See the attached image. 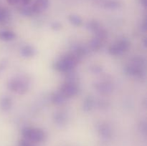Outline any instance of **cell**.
<instances>
[{
    "instance_id": "7c38bea8",
    "label": "cell",
    "mask_w": 147,
    "mask_h": 146,
    "mask_svg": "<svg viewBox=\"0 0 147 146\" xmlns=\"http://www.w3.org/2000/svg\"><path fill=\"white\" fill-rule=\"evenodd\" d=\"M12 106V100L8 96H4L0 100V108L3 112H7Z\"/></svg>"
},
{
    "instance_id": "83f0119b",
    "label": "cell",
    "mask_w": 147,
    "mask_h": 146,
    "mask_svg": "<svg viewBox=\"0 0 147 146\" xmlns=\"http://www.w3.org/2000/svg\"><path fill=\"white\" fill-rule=\"evenodd\" d=\"M141 2H142V4H143L144 7H146V0H141Z\"/></svg>"
},
{
    "instance_id": "ac0fdd59",
    "label": "cell",
    "mask_w": 147,
    "mask_h": 146,
    "mask_svg": "<svg viewBox=\"0 0 147 146\" xmlns=\"http://www.w3.org/2000/svg\"><path fill=\"white\" fill-rule=\"evenodd\" d=\"M68 20L70 24L76 27H79L83 24V19L81 17L77 14H70L68 17Z\"/></svg>"
},
{
    "instance_id": "ba28073f",
    "label": "cell",
    "mask_w": 147,
    "mask_h": 146,
    "mask_svg": "<svg viewBox=\"0 0 147 146\" xmlns=\"http://www.w3.org/2000/svg\"><path fill=\"white\" fill-rule=\"evenodd\" d=\"M125 71L129 75L134 77H142L145 74V68H142L130 62L126 65Z\"/></svg>"
},
{
    "instance_id": "5bb4252c",
    "label": "cell",
    "mask_w": 147,
    "mask_h": 146,
    "mask_svg": "<svg viewBox=\"0 0 147 146\" xmlns=\"http://www.w3.org/2000/svg\"><path fill=\"white\" fill-rule=\"evenodd\" d=\"M95 100L92 96H88L83 100V109L85 112H89L94 107Z\"/></svg>"
},
{
    "instance_id": "44dd1931",
    "label": "cell",
    "mask_w": 147,
    "mask_h": 146,
    "mask_svg": "<svg viewBox=\"0 0 147 146\" xmlns=\"http://www.w3.org/2000/svg\"><path fill=\"white\" fill-rule=\"evenodd\" d=\"M90 71L93 73H94V74H99V73H100L103 71V69L100 66L94 65L90 67Z\"/></svg>"
},
{
    "instance_id": "cb8c5ba5",
    "label": "cell",
    "mask_w": 147,
    "mask_h": 146,
    "mask_svg": "<svg viewBox=\"0 0 147 146\" xmlns=\"http://www.w3.org/2000/svg\"><path fill=\"white\" fill-rule=\"evenodd\" d=\"M7 15V12H6L5 10L0 9V21H3V20L6 18Z\"/></svg>"
},
{
    "instance_id": "5b68a950",
    "label": "cell",
    "mask_w": 147,
    "mask_h": 146,
    "mask_svg": "<svg viewBox=\"0 0 147 146\" xmlns=\"http://www.w3.org/2000/svg\"><path fill=\"white\" fill-rule=\"evenodd\" d=\"M59 92L67 99L76 96L78 93L79 88L76 81L67 80L62 84Z\"/></svg>"
},
{
    "instance_id": "7402d4cb",
    "label": "cell",
    "mask_w": 147,
    "mask_h": 146,
    "mask_svg": "<svg viewBox=\"0 0 147 146\" xmlns=\"http://www.w3.org/2000/svg\"><path fill=\"white\" fill-rule=\"evenodd\" d=\"M51 28L52 29L55 30V31H58V30L61 29L62 24L58 21H54L53 23H52Z\"/></svg>"
},
{
    "instance_id": "d4e9b609",
    "label": "cell",
    "mask_w": 147,
    "mask_h": 146,
    "mask_svg": "<svg viewBox=\"0 0 147 146\" xmlns=\"http://www.w3.org/2000/svg\"><path fill=\"white\" fill-rule=\"evenodd\" d=\"M140 130L143 133L146 134V124L145 122H142L140 124Z\"/></svg>"
},
{
    "instance_id": "d6986e66",
    "label": "cell",
    "mask_w": 147,
    "mask_h": 146,
    "mask_svg": "<svg viewBox=\"0 0 147 146\" xmlns=\"http://www.w3.org/2000/svg\"><path fill=\"white\" fill-rule=\"evenodd\" d=\"M86 27L87 29H88L89 31H92L93 33H96L99 29L101 28L100 24L97 21H94V20H93V21H89L86 24Z\"/></svg>"
},
{
    "instance_id": "8fae6325",
    "label": "cell",
    "mask_w": 147,
    "mask_h": 146,
    "mask_svg": "<svg viewBox=\"0 0 147 146\" xmlns=\"http://www.w3.org/2000/svg\"><path fill=\"white\" fill-rule=\"evenodd\" d=\"M36 50L33 46L30 44H25L20 49V54L24 58H30L36 54Z\"/></svg>"
},
{
    "instance_id": "4316f807",
    "label": "cell",
    "mask_w": 147,
    "mask_h": 146,
    "mask_svg": "<svg viewBox=\"0 0 147 146\" xmlns=\"http://www.w3.org/2000/svg\"><path fill=\"white\" fill-rule=\"evenodd\" d=\"M20 1L23 4V5L25 6L28 5L30 3V1H31V0H20Z\"/></svg>"
},
{
    "instance_id": "52a82bcc",
    "label": "cell",
    "mask_w": 147,
    "mask_h": 146,
    "mask_svg": "<svg viewBox=\"0 0 147 146\" xmlns=\"http://www.w3.org/2000/svg\"><path fill=\"white\" fill-rule=\"evenodd\" d=\"M94 87L98 92L101 94H109L113 91V86L109 81H100L94 84Z\"/></svg>"
},
{
    "instance_id": "484cf974",
    "label": "cell",
    "mask_w": 147,
    "mask_h": 146,
    "mask_svg": "<svg viewBox=\"0 0 147 146\" xmlns=\"http://www.w3.org/2000/svg\"><path fill=\"white\" fill-rule=\"evenodd\" d=\"M7 1L9 5H15L20 2V0H7Z\"/></svg>"
},
{
    "instance_id": "9c48e42d",
    "label": "cell",
    "mask_w": 147,
    "mask_h": 146,
    "mask_svg": "<svg viewBox=\"0 0 147 146\" xmlns=\"http://www.w3.org/2000/svg\"><path fill=\"white\" fill-rule=\"evenodd\" d=\"M49 7V0H36L32 7L34 13L40 14L45 11Z\"/></svg>"
},
{
    "instance_id": "2e32d148",
    "label": "cell",
    "mask_w": 147,
    "mask_h": 146,
    "mask_svg": "<svg viewBox=\"0 0 147 146\" xmlns=\"http://www.w3.org/2000/svg\"><path fill=\"white\" fill-rule=\"evenodd\" d=\"M103 40L95 37L89 42V47L92 51H98L103 46Z\"/></svg>"
},
{
    "instance_id": "ffe728a7",
    "label": "cell",
    "mask_w": 147,
    "mask_h": 146,
    "mask_svg": "<svg viewBox=\"0 0 147 146\" xmlns=\"http://www.w3.org/2000/svg\"><path fill=\"white\" fill-rule=\"evenodd\" d=\"M20 14H22L23 16H25V17H31V16H32L34 14L32 6L28 5H25L22 8L20 9Z\"/></svg>"
},
{
    "instance_id": "4fadbf2b",
    "label": "cell",
    "mask_w": 147,
    "mask_h": 146,
    "mask_svg": "<svg viewBox=\"0 0 147 146\" xmlns=\"http://www.w3.org/2000/svg\"><path fill=\"white\" fill-rule=\"evenodd\" d=\"M67 98L65 97L60 92H54L52 94L51 97V101L55 105H62L65 102Z\"/></svg>"
},
{
    "instance_id": "30bf717a",
    "label": "cell",
    "mask_w": 147,
    "mask_h": 146,
    "mask_svg": "<svg viewBox=\"0 0 147 146\" xmlns=\"http://www.w3.org/2000/svg\"><path fill=\"white\" fill-rule=\"evenodd\" d=\"M53 120L55 123L59 126H63L66 124L67 120V117L66 113L63 110H59L55 112L53 115Z\"/></svg>"
},
{
    "instance_id": "7a4b0ae2",
    "label": "cell",
    "mask_w": 147,
    "mask_h": 146,
    "mask_svg": "<svg viewBox=\"0 0 147 146\" xmlns=\"http://www.w3.org/2000/svg\"><path fill=\"white\" fill-rule=\"evenodd\" d=\"M24 139L30 143H39L44 141L46 138V133L42 129L37 127H26L22 131Z\"/></svg>"
},
{
    "instance_id": "9a60e30c",
    "label": "cell",
    "mask_w": 147,
    "mask_h": 146,
    "mask_svg": "<svg viewBox=\"0 0 147 146\" xmlns=\"http://www.w3.org/2000/svg\"><path fill=\"white\" fill-rule=\"evenodd\" d=\"M16 37V34L14 31H9V30H3L0 31V40L5 42L14 40Z\"/></svg>"
},
{
    "instance_id": "277c9868",
    "label": "cell",
    "mask_w": 147,
    "mask_h": 146,
    "mask_svg": "<svg viewBox=\"0 0 147 146\" xmlns=\"http://www.w3.org/2000/svg\"><path fill=\"white\" fill-rule=\"evenodd\" d=\"M130 47V42L127 39H121L112 44L109 48V53L112 56H119L123 54Z\"/></svg>"
},
{
    "instance_id": "6da1fadb",
    "label": "cell",
    "mask_w": 147,
    "mask_h": 146,
    "mask_svg": "<svg viewBox=\"0 0 147 146\" xmlns=\"http://www.w3.org/2000/svg\"><path fill=\"white\" fill-rule=\"evenodd\" d=\"M79 59L73 53L67 54L60 57L55 63V68L62 72H68L72 71L79 62Z\"/></svg>"
},
{
    "instance_id": "3957f363",
    "label": "cell",
    "mask_w": 147,
    "mask_h": 146,
    "mask_svg": "<svg viewBox=\"0 0 147 146\" xmlns=\"http://www.w3.org/2000/svg\"><path fill=\"white\" fill-rule=\"evenodd\" d=\"M7 87L9 90L19 94H24L28 91L30 84L26 79L16 77L9 80Z\"/></svg>"
},
{
    "instance_id": "8992f818",
    "label": "cell",
    "mask_w": 147,
    "mask_h": 146,
    "mask_svg": "<svg viewBox=\"0 0 147 146\" xmlns=\"http://www.w3.org/2000/svg\"><path fill=\"white\" fill-rule=\"evenodd\" d=\"M97 131L99 136L103 140H109L111 138L112 134H113V130L110 125L107 123H100L97 126Z\"/></svg>"
},
{
    "instance_id": "e0dca14e",
    "label": "cell",
    "mask_w": 147,
    "mask_h": 146,
    "mask_svg": "<svg viewBox=\"0 0 147 146\" xmlns=\"http://www.w3.org/2000/svg\"><path fill=\"white\" fill-rule=\"evenodd\" d=\"M103 7L106 9L116 10L121 7V3L116 0H107L105 1Z\"/></svg>"
},
{
    "instance_id": "603a6c76",
    "label": "cell",
    "mask_w": 147,
    "mask_h": 146,
    "mask_svg": "<svg viewBox=\"0 0 147 146\" xmlns=\"http://www.w3.org/2000/svg\"><path fill=\"white\" fill-rule=\"evenodd\" d=\"M18 146H33L31 144V143L29 141H27L25 139H23V140H21L20 142H19Z\"/></svg>"
}]
</instances>
